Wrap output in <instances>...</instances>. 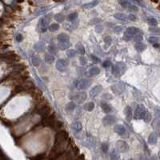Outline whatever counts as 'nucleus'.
Masks as SVG:
<instances>
[{
  "label": "nucleus",
  "instance_id": "1",
  "mask_svg": "<svg viewBox=\"0 0 160 160\" xmlns=\"http://www.w3.org/2000/svg\"><path fill=\"white\" fill-rule=\"evenodd\" d=\"M142 34L141 30L139 28H135L134 26H131V27H128V28L125 30L124 34H123V38L125 40L127 41H129L131 39L134 38V36L136 34Z\"/></svg>",
  "mask_w": 160,
  "mask_h": 160
},
{
  "label": "nucleus",
  "instance_id": "2",
  "mask_svg": "<svg viewBox=\"0 0 160 160\" xmlns=\"http://www.w3.org/2000/svg\"><path fill=\"white\" fill-rule=\"evenodd\" d=\"M127 67L126 65L123 62H118L117 64H115L112 68V74L115 77H120L126 71Z\"/></svg>",
  "mask_w": 160,
  "mask_h": 160
},
{
  "label": "nucleus",
  "instance_id": "3",
  "mask_svg": "<svg viewBox=\"0 0 160 160\" xmlns=\"http://www.w3.org/2000/svg\"><path fill=\"white\" fill-rule=\"evenodd\" d=\"M37 113L42 117V119L46 118V117H48L50 115H51L50 114V113H51V107H50L49 104H46L45 106L42 107L41 108L38 109L37 111Z\"/></svg>",
  "mask_w": 160,
  "mask_h": 160
},
{
  "label": "nucleus",
  "instance_id": "4",
  "mask_svg": "<svg viewBox=\"0 0 160 160\" xmlns=\"http://www.w3.org/2000/svg\"><path fill=\"white\" fill-rule=\"evenodd\" d=\"M147 113V110L145 109L143 105H139L136 108L135 112V115H134V118L135 119H143L144 116H145Z\"/></svg>",
  "mask_w": 160,
  "mask_h": 160
},
{
  "label": "nucleus",
  "instance_id": "5",
  "mask_svg": "<svg viewBox=\"0 0 160 160\" xmlns=\"http://www.w3.org/2000/svg\"><path fill=\"white\" fill-rule=\"evenodd\" d=\"M116 148L119 151L126 153V152H127L128 150H129V146H128V144L125 141L119 140V141L116 143Z\"/></svg>",
  "mask_w": 160,
  "mask_h": 160
},
{
  "label": "nucleus",
  "instance_id": "6",
  "mask_svg": "<svg viewBox=\"0 0 160 160\" xmlns=\"http://www.w3.org/2000/svg\"><path fill=\"white\" fill-rule=\"evenodd\" d=\"M86 99H87V94H86V92H83V91L76 93L75 94V95L73 96V99L79 103H83L86 100Z\"/></svg>",
  "mask_w": 160,
  "mask_h": 160
},
{
  "label": "nucleus",
  "instance_id": "7",
  "mask_svg": "<svg viewBox=\"0 0 160 160\" xmlns=\"http://www.w3.org/2000/svg\"><path fill=\"white\" fill-rule=\"evenodd\" d=\"M115 122H116V118L114 115H111L105 116L103 119V123L104 126H106V127L111 126V125L115 123Z\"/></svg>",
  "mask_w": 160,
  "mask_h": 160
},
{
  "label": "nucleus",
  "instance_id": "8",
  "mask_svg": "<svg viewBox=\"0 0 160 160\" xmlns=\"http://www.w3.org/2000/svg\"><path fill=\"white\" fill-rule=\"evenodd\" d=\"M91 85V81L89 79H83L80 80L79 82H78L77 83V89L79 90H84L86 88L89 87Z\"/></svg>",
  "mask_w": 160,
  "mask_h": 160
},
{
  "label": "nucleus",
  "instance_id": "9",
  "mask_svg": "<svg viewBox=\"0 0 160 160\" xmlns=\"http://www.w3.org/2000/svg\"><path fill=\"white\" fill-rule=\"evenodd\" d=\"M67 65L68 62L65 59H62V58H60L56 62V68L59 71H64Z\"/></svg>",
  "mask_w": 160,
  "mask_h": 160
},
{
  "label": "nucleus",
  "instance_id": "10",
  "mask_svg": "<svg viewBox=\"0 0 160 160\" xmlns=\"http://www.w3.org/2000/svg\"><path fill=\"white\" fill-rule=\"evenodd\" d=\"M103 91V87L101 85H98L95 86V87H93L91 91H90V95H91V97L92 98H95L96 96H98L99 94L102 92Z\"/></svg>",
  "mask_w": 160,
  "mask_h": 160
},
{
  "label": "nucleus",
  "instance_id": "11",
  "mask_svg": "<svg viewBox=\"0 0 160 160\" xmlns=\"http://www.w3.org/2000/svg\"><path fill=\"white\" fill-rule=\"evenodd\" d=\"M114 130H115V131L116 132V133L118 135H123L125 133H126V129H125V127L121 124L115 125Z\"/></svg>",
  "mask_w": 160,
  "mask_h": 160
},
{
  "label": "nucleus",
  "instance_id": "12",
  "mask_svg": "<svg viewBox=\"0 0 160 160\" xmlns=\"http://www.w3.org/2000/svg\"><path fill=\"white\" fill-rule=\"evenodd\" d=\"M135 48L136 49V50L139 52H143L144 50H146L147 48V45L145 43H143V42H136L135 44Z\"/></svg>",
  "mask_w": 160,
  "mask_h": 160
},
{
  "label": "nucleus",
  "instance_id": "13",
  "mask_svg": "<svg viewBox=\"0 0 160 160\" xmlns=\"http://www.w3.org/2000/svg\"><path fill=\"white\" fill-rule=\"evenodd\" d=\"M71 128L76 132H79L82 130V128H83V126H82V123L80 122L76 121V122H74L71 124Z\"/></svg>",
  "mask_w": 160,
  "mask_h": 160
},
{
  "label": "nucleus",
  "instance_id": "14",
  "mask_svg": "<svg viewBox=\"0 0 160 160\" xmlns=\"http://www.w3.org/2000/svg\"><path fill=\"white\" fill-rule=\"evenodd\" d=\"M98 3H99L98 0H94V1H92V2L86 3V4H84L83 6V7L85 9H91V8H94V7L98 5Z\"/></svg>",
  "mask_w": 160,
  "mask_h": 160
},
{
  "label": "nucleus",
  "instance_id": "15",
  "mask_svg": "<svg viewBox=\"0 0 160 160\" xmlns=\"http://www.w3.org/2000/svg\"><path fill=\"white\" fill-rule=\"evenodd\" d=\"M57 39H58V42H66V41H69L70 37L67 35V34H65V33H61V34H58Z\"/></svg>",
  "mask_w": 160,
  "mask_h": 160
},
{
  "label": "nucleus",
  "instance_id": "16",
  "mask_svg": "<svg viewBox=\"0 0 160 160\" xmlns=\"http://www.w3.org/2000/svg\"><path fill=\"white\" fill-rule=\"evenodd\" d=\"M156 143H157V136L155 135V133H151L148 137V143L151 145H155Z\"/></svg>",
  "mask_w": 160,
  "mask_h": 160
},
{
  "label": "nucleus",
  "instance_id": "17",
  "mask_svg": "<svg viewBox=\"0 0 160 160\" xmlns=\"http://www.w3.org/2000/svg\"><path fill=\"white\" fill-rule=\"evenodd\" d=\"M101 107H102L103 111L105 113H107V114H108V113H110L111 111V106L108 103H107L106 102H102V103H101Z\"/></svg>",
  "mask_w": 160,
  "mask_h": 160
},
{
  "label": "nucleus",
  "instance_id": "18",
  "mask_svg": "<svg viewBox=\"0 0 160 160\" xmlns=\"http://www.w3.org/2000/svg\"><path fill=\"white\" fill-rule=\"evenodd\" d=\"M70 47V42L69 41H66V42H58V48L62 50H67Z\"/></svg>",
  "mask_w": 160,
  "mask_h": 160
},
{
  "label": "nucleus",
  "instance_id": "19",
  "mask_svg": "<svg viewBox=\"0 0 160 160\" xmlns=\"http://www.w3.org/2000/svg\"><path fill=\"white\" fill-rule=\"evenodd\" d=\"M34 49H35V50H37L38 52H43L46 50V46L42 42H38V43L34 45Z\"/></svg>",
  "mask_w": 160,
  "mask_h": 160
},
{
  "label": "nucleus",
  "instance_id": "20",
  "mask_svg": "<svg viewBox=\"0 0 160 160\" xmlns=\"http://www.w3.org/2000/svg\"><path fill=\"white\" fill-rule=\"evenodd\" d=\"M120 155L116 150H113L110 154V160H119Z\"/></svg>",
  "mask_w": 160,
  "mask_h": 160
},
{
  "label": "nucleus",
  "instance_id": "21",
  "mask_svg": "<svg viewBox=\"0 0 160 160\" xmlns=\"http://www.w3.org/2000/svg\"><path fill=\"white\" fill-rule=\"evenodd\" d=\"M125 115H126V118L128 121H131V118H132V110L131 108L127 106L126 108H125Z\"/></svg>",
  "mask_w": 160,
  "mask_h": 160
},
{
  "label": "nucleus",
  "instance_id": "22",
  "mask_svg": "<svg viewBox=\"0 0 160 160\" xmlns=\"http://www.w3.org/2000/svg\"><path fill=\"white\" fill-rule=\"evenodd\" d=\"M89 73H90V75H97L100 73V69L98 67H95H95H92L90 68Z\"/></svg>",
  "mask_w": 160,
  "mask_h": 160
},
{
  "label": "nucleus",
  "instance_id": "23",
  "mask_svg": "<svg viewBox=\"0 0 160 160\" xmlns=\"http://www.w3.org/2000/svg\"><path fill=\"white\" fill-rule=\"evenodd\" d=\"M75 104L72 102H70L66 105L65 111H67V112H71L72 111L75 110Z\"/></svg>",
  "mask_w": 160,
  "mask_h": 160
},
{
  "label": "nucleus",
  "instance_id": "24",
  "mask_svg": "<svg viewBox=\"0 0 160 160\" xmlns=\"http://www.w3.org/2000/svg\"><path fill=\"white\" fill-rule=\"evenodd\" d=\"M58 48L56 47V46L54 45V43L53 44H50V45H49V46H48V50H49V52L51 54H56L57 53H58Z\"/></svg>",
  "mask_w": 160,
  "mask_h": 160
},
{
  "label": "nucleus",
  "instance_id": "25",
  "mask_svg": "<svg viewBox=\"0 0 160 160\" xmlns=\"http://www.w3.org/2000/svg\"><path fill=\"white\" fill-rule=\"evenodd\" d=\"M95 108V103L93 102H89L84 105V109L87 111H92Z\"/></svg>",
  "mask_w": 160,
  "mask_h": 160
},
{
  "label": "nucleus",
  "instance_id": "26",
  "mask_svg": "<svg viewBox=\"0 0 160 160\" xmlns=\"http://www.w3.org/2000/svg\"><path fill=\"white\" fill-rule=\"evenodd\" d=\"M115 18L116 19H118V20H120V21H126L127 19V17L126 14H122V13H117L115 14Z\"/></svg>",
  "mask_w": 160,
  "mask_h": 160
},
{
  "label": "nucleus",
  "instance_id": "27",
  "mask_svg": "<svg viewBox=\"0 0 160 160\" xmlns=\"http://www.w3.org/2000/svg\"><path fill=\"white\" fill-rule=\"evenodd\" d=\"M45 61L47 62V63H52V62L54 61V57L53 56V54H46L45 55Z\"/></svg>",
  "mask_w": 160,
  "mask_h": 160
},
{
  "label": "nucleus",
  "instance_id": "28",
  "mask_svg": "<svg viewBox=\"0 0 160 160\" xmlns=\"http://www.w3.org/2000/svg\"><path fill=\"white\" fill-rule=\"evenodd\" d=\"M76 49H77L76 51L79 53V54H82V55L85 54V48H84V46L82 45V44H80V43L77 44L76 45Z\"/></svg>",
  "mask_w": 160,
  "mask_h": 160
},
{
  "label": "nucleus",
  "instance_id": "29",
  "mask_svg": "<svg viewBox=\"0 0 160 160\" xmlns=\"http://www.w3.org/2000/svg\"><path fill=\"white\" fill-rule=\"evenodd\" d=\"M54 19L58 22H62L65 19V16L62 14H57L54 15Z\"/></svg>",
  "mask_w": 160,
  "mask_h": 160
},
{
  "label": "nucleus",
  "instance_id": "30",
  "mask_svg": "<svg viewBox=\"0 0 160 160\" xmlns=\"http://www.w3.org/2000/svg\"><path fill=\"white\" fill-rule=\"evenodd\" d=\"M58 29H59V24H58V23H52V24L49 26V30L50 31H52V32L57 31Z\"/></svg>",
  "mask_w": 160,
  "mask_h": 160
},
{
  "label": "nucleus",
  "instance_id": "31",
  "mask_svg": "<svg viewBox=\"0 0 160 160\" xmlns=\"http://www.w3.org/2000/svg\"><path fill=\"white\" fill-rule=\"evenodd\" d=\"M147 22H148V24L149 25H151V26H155L156 25L158 24V22H157V20L155 18H149L147 19Z\"/></svg>",
  "mask_w": 160,
  "mask_h": 160
},
{
  "label": "nucleus",
  "instance_id": "32",
  "mask_svg": "<svg viewBox=\"0 0 160 160\" xmlns=\"http://www.w3.org/2000/svg\"><path fill=\"white\" fill-rule=\"evenodd\" d=\"M78 17V14L76 12H74V13H71L68 16H67V19L70 21V22H73L74 20H75Z\"/></svg>",
  "mask_w": 160,
  "mask_h": 160
},
{
  "label": "nucleus",
  "instance_id": "33",
  "mask_svg": "<svg viewBox=\"0 0 160 160\" xmlns=\"http://www.w3.org/2000/svg\"><path fill=\"white\" fill-rule=\"evenodd\" d=\"M76 54H77V51H76L75 50H74V49H70V50H68L67 51V56L70 57V58L75 57L76 55Z\"/></svg>",
  "mask_w": 160,
  "mask_h": 160
},
{
  "label": "nucleus",
  "instance_id": "34",
  "mask_svg": "<svg viewBox=\"0 0 160 160\" xmlns=\"http://www.w3.org/2000/svg\"><path fill=\"white\" fill-rule=\"evenodd\" d=\"M119 3L124 8H128V6L131 5L130 2L128 0H119Z\"/></svg>",
  "mask_w": 160,
  "mask_h": 160
},
{
  "label": "nucleus",
  "instance_id": "35",
  "mask_svg": "<svg viewBox=\"0 0 160 160\" xmlns=\"http://www.w3.org/2000/svg\"><path fill=\"white\" fill-rule=\"evenodd\" d=\"M40 62H41L40 58L38 56H34L32 58V63L34 66H35V67H38V66L40 64Z\"/></svg>",
  "mask_w": 160,
  "mask_h": 160
},
{
  "label": "nucleus",
  "instance_id": "36",
  "mask_svg": "<svg viewBox=\"0 0 160 160\" xmlns=\"http://www.w3.org/2000/svg\"><path fill=\"white\" fill-rule=\"evenodd\" d=\"M133 39H134L136 42H142V41H143V35H142L141 34L139 33V34H136L134 36Z\"/></svg>",
  "mask_w": 160,
  "mask_h": 160
},
{
  "label": "nucleus",
  "instance_id": "37",
  "mask_svg": "<svg viewBox=\"0 0 160 160\" xmlns=\"http://www.w3.org/2000/svg\"><path fill=\"white\" fill-rule=\"evenodd\" d=\"M101 21H102V20H101V19L99 18H94L89 22V24L90 25H95V24H98V23L101 22Z\"/></svg>",
  "mask_w": 160,
  "mask_h": 160
},
{
  "label": "nucleus",
  "instance_id": "38",
  "mask_svg": "<svg viewBox=\"0 0 160 160\" xmlns=\"http://www.w3.org/2000/svg\"><path fill=\"white\" fill-rule=\"evenodd\" d=\"M159 40V38H157V37H154V36L150 37L149 38H148V41H149V42H151V43H152V44L158 43Z\"/></svg>",
  "mask_w": 160,
  "mask_h": 160
},
{
  "label": "nucleus",
  "instance_id": "39",
  "mask_svg": "<svg viewBox=\"0 0 160 160\" xmlns=\"http://www.w3.org/2000/svg\"><path fill=\"white\" fill-rule=\"evenodd\" d=\"M149 30L151 33H154L156 34H160V29L157 28V27H150Z\"/></svg>",
  "mask_w": 160,
  "mask_h": 160
},
{
  "label": "nucleus",
  "instance_id": "40",
  "mask_svg": "<svg viewBox=\"0 0 160 160\" xmlns=\"http://www.w3.org/2000/svg\"><path fill=\"white\" fill-rule=\"evenodd\" d=\"M143 119H144V121H145L146 123H149L150 121H151V115L148 111H147V113H146L145 116H144Z\"/></svg>",
  "mask_w": 160,
  "mask_h": 160
},
{
  "label": "nucleus",
  "instance_id": "41",
  "mask_svg": "<svg viewBox=\"0 0 160 160\" xmlns=\"http://www.w3.org/2000/svg\"><path fill=\"white\" fill-rule=\"evenodd\" d=\"M109 150V147H108V144L104 143L102 144V151L104 152V153H107V151Z\"/></svg>",
  "mask_w": 160,
  "mask_h": 160
},
{
  "label": "nucleus",
  "instance_id": "42",
  "mask_svg": "<svg viewBox=\"0 0 160 160\" xmlns=\"http://www.w3.org/2000/svg\"><path fill=\"white\" fill-rule=\"evenodd\" d=\"M79 61H80L81 65H83V66H84V65H86L87 63V59L85 58V56H81L79 58Z\"/></svg>",
  "mask_w": 160,
  "mask_h": 160
},
{
  "label": "nucleus",
  "instance_id": "43",
  "mask_svg": "<svg viewBox=\"0 0 160 160\" xmlns=\"http://www.w3.org/2000/svg\"><path fill=\"white\" fill-rule=\"evenodd\" d=\"M103 40L104 42H106V43L107 45H111V42H112V39H111V36H106L104 38H103Z\"/></svg>",
  "mask_w": 160,
  "mask_h": 160
},
{
  "label": "nucleus",
  "instance_id": "44",
  "mask_svg": "<svg viewBox=\"0 0 160 160\" xmlns=\"http://www.w3.org/2000/svg\"><path fill=\"white\" fill-rule=\"evenodd\" d=\"M114 31H115V33L119 34L123 31V27L122 26H116L114 28Z\"/></svg>",
  "mask_w": 160,
  "mask_h": 160
},
{
  "label": "nucleus",
  "instance_id": "45",
  "mask_svg": "<svg viewBox=\"0 0 160 160\" xmlns=\"http://www.w3.org/2000/svg\"><path fill=\"white\" fill-rule=\"evenodd\" d=\"M128 9H129L131 11H137L138 10V7L136 6H135V5L131 4L129 6H128Z\"/></svg>",
  "mask_w": 160,
  "mask_h": 160
},
{
  "label": "nucleus",
  "instance_id": "46",
  "mask_svg": "<svg viewBox=\"0 0 160 160\" xmlns=\"http://www.w3.org/2000/svg\"><path fill=\"white\" fill-rule=\"evenodd\" d=\"M103 26H101V25H98V26H96V27H95L96 32H98V33H101L103 31Z\"/></svg>",
  "mask_w": 160,
  "mask_h": 160
},
{
  "label": "nucleus",
  "instance_id": "47",
  "mask_svg": "<svg viewBox=\"0 0 160 160\" xmlns=\"http://www.w3.org/2000/svg\"><path fill=\"white\" fill-rule=\"evenodd\" d=\"M127 18L129 19L130 21H135V20H136V17H135V14H131L128 15Z\"/></svg>",
  "mask_w": 160,
  "mask_h": 160
},
{
  "label": "nucleus",
  "instance_id": "48",
  "mask_svg": "<svg viewBox=\"0 0 160 160\" xmlns=\"http://www.w3.org/2000/svg\"><path fill=\"white\" fill-rule=\"evenodd\" d=\"M103 66L104 67H109L111 66V61H109V60L105 61L103 63Z\"/></svg>",
  "mask_w": 160,
  "mask_h": 160
},
{
  "label": "nucleus",
  "instance_id": "49",
  "mask_svg": "<svg viewBox=\"0 0 160 160\" xmlns=\"http://www.w3.org/2000/svg\"><path fill=\"white\" fill-rule=\"evenodd\" d=\"M91 58H93V59H94V60H95V62H98V61H99V58H96L95 56H94V55H93V54H91Z\"/></svg>",
  "mask_w": 160,
  "mask_h": 160
},
{
  "label": "nucleus",
  "instance_id": "50",
  "mask_svg": "<svg viewBox=\"0 0 160 160\" xmlns=\"http://www.w3.org/2000/svg\"><path fill=\"white\" fill-rule=\"evenodd\" d=\"M22 38V35H20V34H18V37H17V40H18V41H21Z\"/></svg>",
  "mask_w": 160,
  "mask_h": 160
},
{
  "label": "nucleus",
  "instance_id": "51",
  "mask_svg": "<svg viewBox=\"0 0 160 160\" xmlns=\"http://www.w3.org/2000/svg\"><path fill=\"white\" fill-rule=\"evenodd\" d=\"M158 155H159V159H160V151H159V154H158Z\"/></svg>",
  "mask_w": 160,
  "mask_h": 160
},
{
  "label": "nucleus",
  "instance_id": "52",
  "mask_svg": "<svg viewBox=\"0 0 160 160\" xmlns=\"http://www.w3.org/2000/svg\"><path fill=\"white\" fill-rule=\"evenodd\" d=\"M151 160H156V159H155V158H152V159H151Z\"/></svg>",
  "mask_w": 160,
  "mask_h": 160
},
{
  "label": "nucleus",
  "instance_id": "53",
  "mask_svg": "<svg viewBox=\"0 0 160 160\" xmlns=\"http://www.w3.org/2000/svg\"><path fill=\"white\" fill-rule=\"evenodd\" d=\"M128 160H134V159H129Z\"/></svg>",
  "mask_w": 160,
  "mask_h": 160
}]
</instances>
